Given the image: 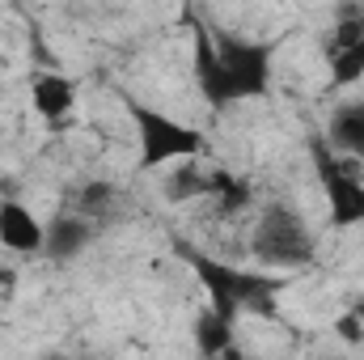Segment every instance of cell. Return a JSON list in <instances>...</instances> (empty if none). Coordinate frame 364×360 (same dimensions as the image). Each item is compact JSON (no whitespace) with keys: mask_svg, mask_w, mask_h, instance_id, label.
I'll return each instance as SVG.
<instances>
[{"mask_svg":"<svg viewBox=\"0 0 364 360\" xmlns=\"http://www.w3.org/2000/svg\"><path fill=\"white\" fill-rule=\"evenodd\" d=\"M272 55L275 43H250L208 21H195V81L216 110L263 97L272 85Z\"/></svg>","mask_w":364,"mask_h":360,"instance_id":"6da1fadb","label":"cell"},{"mask_svg":"<svg viewBox=\"0 0 364 360\" xmlns=\"http://www.w3.org/2000/svg\"><path fill=\"white\" fill-rule=\"evenodd\" d=\"M178 250H182V259L195 268V275L203 280V288H208V297H212V314H220V318L233 322V327H237V318H242L246 309L267 314V309H272L267 297H272L275 288H284V280H275V275H255V271L225 268V263H216V259H208V255H199V250H191V246H178Z\"/></svg>","mask_w":364,"mask_h":360,"instance_id":"7a4b0ae2","label":"cell"},{"mask_svg":"<svg viewBox=\"0 0 364 360\" xmlns=\"http://www.w3.org/2000/svg\"><path fill=\"white\" fill-rule=\"evenodd\" d=\"M309 153H314V170L322 179L331 225H339V229L364 225V162L339 153V149H331L326 136H314L309 140Z\"/></svg>","mask_w":364,"mask_h":360,"instance_id":"3957f363","label":"cell"},{"mask_svg":"<svg viewBox=\"0 0 364 360\" xmlns=\"http://www.w3.org/2000/svg\"><path fill=\"white\" fill-rule=\"evenodd\" d=\"M127 110L136 119V136H140V166L144 170H161L170 162H186V157H199L203 153V132L174 123L170 115L127 97Z\"/></svg>","mask_w":364,"mask_h":360,"instance_id":"277c9868","label":"cell"},{"mask_svg":"<svg viewBox=\"0 0 364 360\" xmlns=\"http://www.w3.org/2000/svg\"><path fill=\"white\" fill-rule=\"evenodd\" d=\"M250 250H255L259 263L305 268V263H314V233L292 208L272 203V208H263V216H259V225L250 233Z\"/></svg>","mask_w":364,"mask_h":360,"instance_id":"5b68a950","label":"cell"},{"mask_svg":"<svg viewBox=\"0 0 364 360\" xmlns=\"http://www.w3.org/2000/svg\"><path fill=\"white\" fill-rule=\"evenodd\" d=\"M326 68L335 90H352L364 81V17H343L326 38Z\"/></svg>","mask_w":364,"mask_h":360,"instance_id":"8992f818","label":"cell"},{"mask_svg":"<svg viewBox=\"0 0 364 360\" xmlns=\"http://www.w3.org/2000/svg\"><path fill=\"white\" fill-rule=\"evenodd\" d=\"M43 238H47V229H43V221L26 203L0 199V246L4 250H13V255H38Z\"/></svg>","mask_w":364,"mask_h":360,"instance_id":"52a82bcc","label":"cell"},{"mask_svg":"<svg viewBox=\"0 0 364 360\" xmlns=\"http://www.w3.org/2000/svg\"><path fill=\"white\" fill-rule=\"evenodd\" d=\"M30 106H34L38 119L64 127L68 115H73V106H77V85H73L64 73H38V77L30 81Z\"/></svg>","mask_w":364,"mask_h":360,"instance_id":"ba28073f","label":"cell"},{"mask_svg":"<svg viewBox=\"0 0 364 360\" xmlns=\"http://www.w3.org/2000/svg\"><path fill=\"white\" fill-rule=\"evenodd\" d=\"M326 144L348 153V157H360L364 162V93L343 102L335 115H331V132H326Z\"/></svg>","mask_w":364,"mask_h":360,"instance_id":"9c48e42d","label":"cell"},{"mask_svg":"<svg viewBox=\"0 0 364 360\" xmlns=\"http://www.w3.org/2000/svg\"><path fill=\"white\" fill-rule=\"evenodd\" d=\"M208 199H212L216 216H242V212H250L255 191H250L246 179H237L229 170H212L208 174Z\"/></svg>","mask_w":364,"mask_h":360,"instance_id":"30bf717a","label":"cell"},{"mask_svg":"<svg viewBox=\"0 0 364 360\" xmlns=\"http://www.w3.org/2000/svg\"><path fill=\"white\" fill-rule=\"evenodd\" d=\"M90 216H60V221H51L47 225V238H43V250L51 255V259H73V255H81V246L90 242V225H85Z\"/></svg>","mask_w":364,"mask_h":360,"instance_id":"8fae6325","label":"cell"},{"mask_svg":"<svg viewBox=\"0 0 364 360\" xmlns=\"http://www.w3.org/2000/svg\"><path fill=\"white\" fill-rule=\"evenodd\" d=\"M199 195H208V174L195 166V157H186V162H178V170L166 179V199L186 203V199H199Z\"/></svg>","mask_w":364,"mask_h":360,"instance_id":"7c38bea8","label":"cell"},{"mask_svg":"<svg viewBox=\"0 0 364 360\" xmlns=\"http://www.w3.org/2000/svg\"><path fill=\"white\" fill-rule=\"evenodd\" d=\"M110 199H114V186H110V182H90V186H81V195H77V212H81V216H97V212H106Z\"/></svg>","mask_w":364,"mask_h":360,"instance_id":"4fadbf2b","label":"cell"},{"mask_svg":"<svg viewBox=\"0 0 364 360\" xmlns=\"http://www.w3.org/2000/svg\"><path fill=\"white\" fill-rule=\"evenodd\" d=\"M335 335L343 339V344H352V348H364V322L356 309H343L339 318H335Z\"/></svg>","mask_w":364,"mask_h":360,"instance_id":"5bb4252c","label":"cell"},{"mask_svg":"<svg viewBox=\"0 0 364 360\" xmlns=\"http://www.w3.org/2000/svg\"><path fill=\"white\" fill-rule=\"evenodd\" d=\"M17 288V268H0V297H9Z\"/></svg>","mask_w":364,"mask_h":360,"instance_id":"9a60e30c","label":"cell"},{"mask_svg":"<svg viewBox=\"0 0 364 360\" xmlns=\"http://www.w3.org/2000/svg\"><path fill=\"white\" fill-rule=\"evenodd\" d=\"M352 309H356V314H360V322H364V301H356V305H352Z\"/></svg>","mask_w":364,"mask_h":360,"instance_id":"2e32d148","label":"cell"}]
</instances>
